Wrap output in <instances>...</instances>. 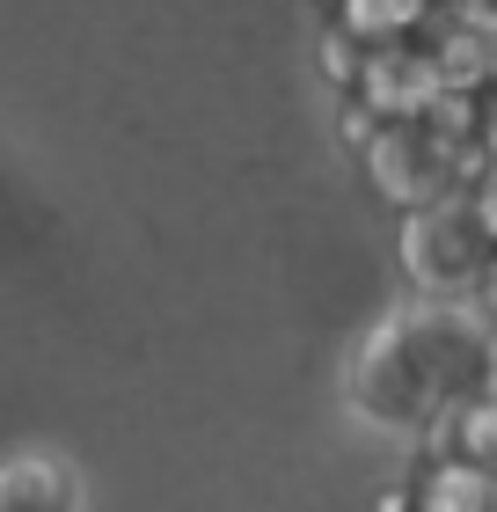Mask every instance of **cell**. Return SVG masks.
Instances as JSON below:
<instances>
[{
    "mask_svg": "<svg viewBox=\"0 0 497 512\" xmlns=\"http://www.w3.org/2000/svg\"><path fill=\"white\" fill-rule=\"evenodd\" d=\"M454 337H461V315L454 308H432V300H417L410 315H395L388 330H373L359 366H351V395H359V410L381 417V425H417V417L446 410V388H461L468 374H476V344L432 359L439 344H454Z\"/></svg>",
    "mask_w": 497,
    "mask_h": 512,
    "instance_id": "obj_1",
    "label": "cell"
},
{
    "mask_svg": "<svg viewBox=\"0 0 497 512\" xmlns=\"http://www.w3.org/2000/svg\"><path fill=\"white\" fill-rule=\"evenodd\" d=\"M366 169H373V183H381L395 205H439V191H446V147L424 132V118L388 125L366 147Z\"/></svg>",
    "mask_w": 497,
    "mask_h": 512,
    "instance_id": "obj_2",
    "label": "cell"
},
{
    "mask_svg": "<svg viewBox=\"0 0 497 512\" xmlns=\"http://www.w3.org/2000/svg\"><path fill=\"white\" fill-rule=\"evenodd\" d=\"M359 96H366V110H381V118H424V110L446 96V66L417 59V52H381V59L359 66Z\"/></svg>",
    "mask_w": 497,
    "mask_h": 512,
    "instance_id": "obj_3",
    "label": "cell"
},
{
    "mask_svg": "<svg viewBox=\"0 0 497 512\" xmlns=\"http://www.w3.org/2000/svg\"><path fill=\"white\" fill-rule=\"evenodd\" d=\"M0 512H74L66 461H8L0 469Z\"/></svg>",
    "mask_w": 497,
    "mask_h": 512,
    "instance_id": "obj_4",
    "label": "cell"
},
{
    "mask_svg": "<svg viewBox=\"0 0 497 512\" xmlns=\"http://www.w3.org/2000/svg\"><path fill=\"white\" fill-rule=\"evenodd\" d=\"M424 0H344V30L351 37H388V30H410Z\"/></svg>",
    "mask_w": 497,
    "mask_h": 512,
    "instance_id": "obj_5",
    "label": "cell"
}]
</instances>
